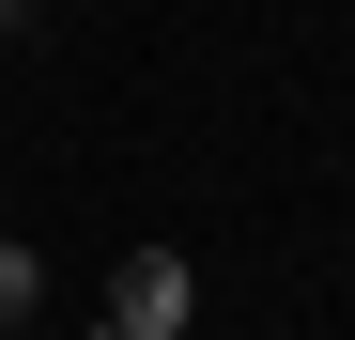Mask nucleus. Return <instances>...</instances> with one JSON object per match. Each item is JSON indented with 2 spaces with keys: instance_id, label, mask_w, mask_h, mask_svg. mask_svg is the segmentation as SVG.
Returning <instances> with one entry per match:
<instances>
[{
  "instance_id": "1",
  "label": "nucleus",
  "mask_w": 355,
  "mask_h": 340,
  "mask_svg": "<svg viewBox=\"0 0 355 340\" xmlns=\"http://www.w3.org/2000/svg\"><path fill=\"white\" fill-rule=\"evenodd\" d=\"M186 309H201V278L170 263V248H124V278H108V325H124V340H186Z\"/></svg>"
},
{
  "instance_id": "2",
  "label": "nucleus",
  "mask_w": 355,
  "mask_h": 340,
  "mask_svg": "<svg viewBox=\"0 0 355 340\" xmlns=\"http://www.w3.org/2000/svg\"><path fill=\"white\" fill-rule=\"evenodd\" d=\"M31 325V248H0V340Z\"/></svg>"
},
{
  "instance_id": "3",
  "label": "nucleus",
  "mask_w": 355,
  "mask_h": 340,
  "mask_svg": "<svg viewBox=\"0 0 355 340\" xmlns=\"http://www.w3.org/2000/svg\"><path fill=\"white\" fill-rule=\"evenodd\" d=\"M93 340H124V325H93Z\"/></svg>"
},
{
  "instance_id": "4",
  "label": "nucleus",
  "mask_w": 355,
  "mask_h": 340,
  "mask_svg": "<svg viewBox=\"0 0 355 340\" xmlns=\"http://www.w3.org/2000/svg\"><path fill=\"white\" fill-rule=\"evenodd\" d=\"M0 16H16V0H0Z\"/></svg>"
}]
</instances>
